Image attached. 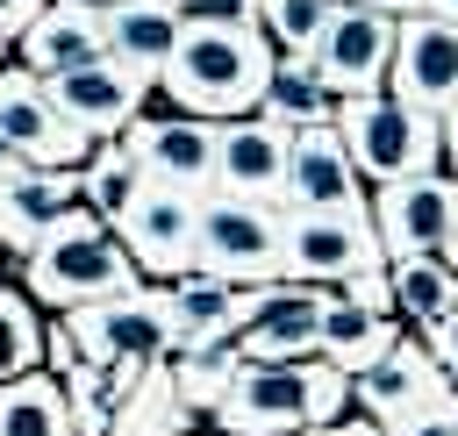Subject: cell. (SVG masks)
Returning <instances> with one entry per match:
<instances>
[{
	"mask_svg": "<svg viewBox=\"0 0 458 436\" xmlns=\"http://www.w3.org/2000/svg\"><path fill=\"white\" fill-rule=\"evenodd\" d=\"M265 71H272V43L258 36V21H186L172 57L150 71V93H165L179 114L229 122L258 107Z\"/></svg>",
	"mask_w": 458,
	"mask_h": 436,
	"instance_id": "6da1fadb",
	"label": "cell"
},
{
	"mask_svg": "<svg viewBox=\"0 0 458 436\" xmlns=\"http://www.w3.org/2000/svg\"><path fill=\"white\" fill-rule=\"evenodd\" d=\"M143 272L129 264V250L114 243V229L86 207V200H72L29 250H21V293L29 300H43V307H79V300H100V293H122V286H136Z\"/></svg>",
	"mask_w": 458,
	"mask_h": 436,
	"instance_id": "7a4b0ae2",
	"label": "cell"
},
{
	"mask_svg": "<svg viewBox=\"0 0 458 436\" xmlns=\"http://www.w3.org/2000/svg\"><path fill=\"white\" fill-rule=\"evenodd\" d=\"M344 407H351V379L322 357H293V365H236L222 400L208 407V422L222 436H293Z\"/></svg>",
	"mask_w": 458,
	"mask_h": 436,
	"instance_id": "3957f363",
	"label": "cell"
},
{
	"mask_svg": "<svg viewBox=\"0 0 458 436\" xmlns=\"http://www.w3.org/2000/svg\"><path fill=\"white\" fill-rule=\"evenodd\" d=\"M329 129L344 143V157L358 164L365 186H386V179H408V172H444V114H422L394 93H358V100H336L329 107Z\"/></svg>",
	"mask_w": 458,
	"mask_h": 436,
	"instance_id": "277c9868",
	"label": "cell"
},
{
	"mask_svg": "<svg viewBox=\"0 0 458 436\" xmlns=\"http://www.w3.org/2000/svg\"><path fill=\"white\" fill-rule=\"evenodd\" d=\"M193 272H208L222 286H265V279H279V207L250 200V193L200 186V207H193Z\"/></svg>",
	"mask_w": 458,
	"mask_h": 436,
	"instance_id": "5b68a950",
	"label": "cell"
},
{
	"mask_svg": "<svg viewBox=\"0 0 458 436\" xmlns=\"http://www.w3.org/2000/svg\"><path fill=\"white\" fill-rule=\"evenodd\" d=\"M193 207H200V186H165V179L136 172V186L114 200L107 229L143 279H179V272H193Z\"/></svg>",
	"mask_w": 458,
	"mask_h": 436,
	"instance_id": "8992f818",
	"label": "cell"
},
{
	"mask_svg": "<svg viewBox=\"0 0 458 436\" xmlns=\"http://www.w3.org/2000/svg\"><path fill=\"white\" fill-rule=\"evenodd\" d=\"M372 264H386V257H379V236H372L365 200H351V207H293V214H279V279L344 286L351 272H372Z\"/></svg>",
	"mask_w": 458,
	"mask_h": 436,
	"instance_id": "52a82bcc",
	"label": "cell"
},
{
	"mask_svg": "<svg viewBox=\"0 0 458 436\" xmlns=\"http://www.w3.org/2000/svg\"><path fill=\"white\" fill-rule=\"evenodd\" d=\"M79 343V357L93 365H150L165 357V293L157 286H122V293H100V300H79L57 314Z\"/></svg>",
	"mask_w": 458,
	"mask_h": 436,
	"instance_id": "ba28073f",
	"label": "cell"
},
{
	"mask_svg": "<svg viewBox=\"0 0 458 436\" xmlns=\"http://www.w3.org/2000/svg\"><path fill=\"white\" fill-rule=\"evenodd\" d=\"M394 100L422 107V114H451L458 107V21L451 14H394V50H386V86Z\"/></svg>",
	"mask_w": 458,
	"mask_h": 436,
	"instance_id": "9c48e42d",
	"label": "cell"
},
{
	"mask_svg": "<svg viewBox=\"0 0 458 436\" xmlns=\"http://www.w3.org/2000/svg\"><path fill=\"white\" fill-rule=\"evenodd\" d=\"M386 50H394V14L358 7V0H329L308 64L329 86V100H358V93H379L386 86Z\"/></svg>",
	"mask_w": 458,
	"mask_h": 436,
	"instance_id": "30bf717a",
	"label": "cell"
},
{
	"mask_svg": "<svg viewBox=\"0 0 458 436\" xmlns=\"http://www.w3.org/2000/svg\"><path fill=\"white\" fill-rule=\"evenodd\" d=\"M365 214H372L379 257L451 250V236H458V186H451L444 172H408V179H386V186H372Z\"/></svg>",
	"mask_w": 458,
	"mask_h": 436,
	"instance_id": "8fae6325",
	"label": "cell"
},
{
	"mask_svg": "<svg viewBox=\"0 0 458 436\" xmlns=\"http://www.w3.org/2000/svg\"><path fill=\"white\" fill-rule=\"evenodd\" d=\"M43 100L79 129V136H122L136 114H143V100H150V71H136V64H122V57H86V64H72V71H50L43 79Z\"/></svg>",
	"mask_w": 458,
	"mask_h": 436,
	"instance_id": "7c38bea8",
	"label": "cell"
},
{
	"mask_svg": "<svg viewBox=\"0 0 458 436\" xmlns=\"http://www.w3.org/2000/svg\"><path fill=\"white\" fill-rule=\"evenodd\" d=\"M322 293H329V286H308V279H265V286H250V314H243V329L229 336L236 357H243V365H293V357H315Z\"/></svg>",
	"mask_w": 458,
	"mask_h": 436,
	"instance_id": "4fadbf2b",
	"label": "cell"
},
{
	"mask_svg": "<svg viewBox=\"0 0 458 436\" xmlns=\"http://www.w3.org/2000/svg\"><path fill=\"white\" fill-rule=\"evenodd\" d=\"M0 136L21 150V164H43V172H79L93 150V136H79L43 100V79L21 64H0Z\"/></svg>",
	"mask_w": 458,
	"mask_h": 436,
	"instance_id": "5bb4252c",
	"label": "cell"
},
{
	"mask_svg": "<svg viewBox=\"0 0 458 436\" xmlns=\"http://www.w3.org/2000/svg\"><path fill=\"white\" fill-rule=\"evenodd\" d=\"M429 400H451V372L444 365H429L408 336H394L372 365H358L351 372V415H365V422H401V415H415V407H429Z\"/></svg>",
	"mask_w": 458,
	"mask_h": 436,
	"instance_id": "9a60e30c",
	"label": "cell"
},
{
	"mask_svg": "<svg viewBox=\"0 0 458 436\" xmlns=\"http://www.w3.org/2000/svg\"><path fill=\"white\" fill-rule=\"evenodd\" d=\"M122 150L143 179H165V186H208L215 172V122L200 114H136L122 129Z\"/></svg>",
	"mask_w": 458,
	"mask_h": 436,
	"instance_id": "2e32d148",
	"label": "cell"
},
{
	"mask_svg": "<svg viewBox=\"0 0 458 436\" xmlns=\"http://www.w3.org/2000/svg\"><path fill=\"white\" fill-rule=\"evenodd\" d=\"M351 200H365V179L344 157L336 129L329 122L293 129L286 136V172H279V214H293V207H351Z\"/></svg>",
	"mask_w": 458,
	"mask_h": 436,
	"instance_id": "e0dca14e",
	"label": "cell"
},
{
	"mask_svg": "<svg viewBox=\"0 0 458 436\" xmlns=\"http://www.w3.org/2000/svg\"><path fill=\"white\" fill-rule=\"evenodd\" d=\"M165 293V350H200V343H229L250 314V286H222L208 272H179L157 279Z\"/></svg>",
	"mask_w": 458,
	"mask_h": 436,
	"instance_id": "ac0fdd59",
	"label": "cell"
},
{
	"mask_svg": "<svg viewBox=\"0 0 458 436\" xmlns=\"http://www.w3.org/2000/svg\"><path fill=\"white\" fill-rule=\"evenodd\" d=\"M7 50H14V64L36 71V79L72 71V64L100 57V14H93V0H36Z\"/></svg>",
	"mask_w": 458,
	"mask_h": 436,
	"instance_id": "d6986e66",
	"label": "cell"
},
{
	"mask_svg": "<svg viewBox=\"0 0 458 436\" xmlns=\"http://www.w3.org/2000/svg\"><path fill=\"white\" fill-rule=\"evenodd\" d=\"M279 172H286V129H272L258 114L215 122V172H208V186L250 193V200H272L279 207Z\"/></svg>",
	"mask_w": 458,
	"mask_h": 436,
	"instance_id": "ffe728a7",
	"label": "cell"
},
{
	"mask_svg": "<svg viewBox=\"0 0 458 436\" xmlns=\"http://www.w3.org/2000/svg\"><path fill=\"white\" fill-rule=\"evenodd\" d=\"M72 200H79V172L14 164V172L0 179V243H7V250H29Z\"/></svg>",
	"mask_w": 458,
	"mask_h": 436,
	"instance_id": "44dd1931",
	"label": "cell"
},
{
	"mask_svg": "<svg viewBox=\"0 0 458 436\" xmlns=\"http://www.w3.org/2000/svg\"><path fill=\"white\" fill-rule=\"evenodd\" d=\"M93 14H100V50L136 64V71H157L186 29L165 0H93Z\"/></svg>",
	"mask_w": 458,
	"mask_h": 436,
	"instance_id": "7402d4cb",
	"label": "cell"
},
{
	"mask_svg": "<svg viewBox=\"0 0 458 436\" xmlns=\"http://www.w3.org/2000/svg\"><path fill=\"white\" fill-rule=\"evenodd\" d=\"M394 336H401V322H394L386 307H358V300H344V293H322V314H315V357L336 365L344 379H351L358 365H372Z\"/></svg>",
	"mask_w": 458,
	"mask_h": 436,
	"instance_id": "603a6c76",
	"label": "cell"
},
{
	"mask_svg": "<svg viewBox=\"0 0 458 436\" xmlns=\"http://www.w3.org/2000/svg\"><path fill=\"white\" fill-rule=\"evenodd\" d=\"M200 415L172 393V372H165V357H150L143 372H136V386L107 407V429L100 436H186Z\"/></svg>",
	"mask_w": 458,
	"mask_h": 436,
	"instance_id": "cb8c5ba5",
	"label": "cell"
},
{
	"mask_svg": "<svg viewBox=\"0 0 458 436\" xmlns=\"http://www.w3.org/2000/svg\"><path fill=\"white\" fill-rule=\"evenodd\" d=\"M386 300L401 322H429V314H458V272L444 250H415V257H386Z\"/></svg>",
	"mask_w": 458,
	"mask_h": 436,
	"instance_id": "d4e9b609",
	"label": "cell"
},
{
	"mask_svg": "<svg viewBox=\"0 0 458 436\" xmlns=\"http://www.w3.org/2000/svg\"><path fill=\"white\" fill-rule=\"evenodd\" d=\"M329 86L315 79V64L308 57H272V71H265V93H258V122H272V129H308V122H329Z\"/></svg>",
	"mask_w": 458,
	"mask_h": 436,
	"instance_id": "484cf974",
	"label": "cell"
},
{
	"mask_svg": "<svg viewBox=\"0 0 458 436\" xmlns=\"http://www.w3.org/2000/svg\"><path fill=\"white\" fill-rule=\"evenodd\" d=\"M0 436H79L72 407H64V386L43 365L21 372V379H0Z\"/></svg>",
	"mask_w": 458,
	"mask_h": 436,
	"instance_id": "4316f807",
	"label": "cell"
},
{
	"mask_svg": "<svg viewBox=\"0 0 458 436\" xmlns=\"http://www.w3.org/2000/svg\"><path fill=\"white\" fill-rule=\"evenodd\" d=\"M236 343H200V350H165V372H172V393L193 407V415H208L215 400H222V386L236 379Z\"/></svg>",
	"mask_w": 458,
	"mask_h": 436,
	"instance_id": "83f0119b",
	"label": "cell"
},
{
	"mask_svg": "<svg viewBox=\"0 0 458 436\" xmlns=\"http://www.w3.org/2000/svg\"><path fill=\"white\" fill-rule=\"evenodd\" d=\"M322 14H329V0H258V7H250V21H258V36L272 43V57H308Z\"/></svg>",
	"mask_w": 458,
	"mask_h": 436,
	"instance_id": "f1b7e54d",
	"label": "cell"
},
{
	"mask_svg": "<svg viewBox=\"0 0 458 436\" xmlns=\"http://www.w3.org/2000/svg\"><path fill=\"white\" fill-rule=\"evenodd\" d=\"M43 365V322L21 286H0V379H21Z\"/></svg>",
	"mask_w": 458,
	"mask_h": 436,
	"instance_id": "f546056e",
	"label": "cell"
},
{
	"mask_svg": "<svg viewBox=\"0 0 458 436\" xmlns=\"http://www.w3.org/2000/svg\"><path fill=\"white\" fill-rule=\"evenodd\" d=\"M136 186V164H129V150H122V136H100L93 150H86V164H79V200L107 222L114 214V200Z\"/></svg>",
	"mask_w": 458,
	"mask_h": 436,
	"instance_id": "4dcf8cb0",
	"label": "cell"
},
{
	"mask_svg": "<svg viewBox=\"0 0 458 436\" xmlns=\"http://www.w3.org/2000/svg\"><path fill=\"white\" fill-rule=\"evenodd\" d=\"M386 436H458V393L451 400H429V407H415L401 422H386Z\"/></svg>",
	"mask_w": 458,
	"mask_h": 436,
	"instance_id": "1f68e13d",
	"label": "cell"
},
{
	"mask_svg": "<svg viewBox=\"0 0 458 436\" xmlns=\"http://www.w3.org/2000/svg\"><path fill=\"white\" fill-rule=\"evenodd\" d=\"M415 350L429 357V365H458V314H429V322H415Z\"/></svg>",
	"mask_w": 458,
	"mask_h": 436,
	"instance_id": "d6a6232c",
	"label": "cell"
},
{
	"mask_svg": "<svg viewBox=\"0 0 458 436\" xmlns=\"http://www.w3.org/2000/svg\"><path fill=\"white\" fill-rule=\"evenodd\" d=\"M179 21H250L258 0H165Z\"/></svg>",
	"mask_w": 458,
	"mask_h": 436,
	"instance_id": "836d02e7",
	"label": "cell"
},
{
	"mask_svg": "<svg viewBox=\"0 0 458 436\" xmlns=\"http://www.w3.org/2000/svg\"><path fill=\"white\" fill-rule=\"evenodd\" d=\"M293 436H386V429L344 407V415H322V422H308V429H293Z\"/></svg>",
	"mask_w": 458,
	"mask_h": 436,
	"instance_id": "e575fe53",
	"label": "cell"
},
{
	"mask_svg": "<svg viewBox=\"0 0 458 436\" xmlns=\"http://www.w3.org/2000/svg\"><path fill=\"white\" fill-rule=\"evenodd\" d=\"M29 7H36V0H0V43H14V29L29 21Z\"/></svg>",
	"mask_w": 458,
	"mask_h": 436,
	"instance_id": "d590c367",
	"label": "cell"
},
{
	"mask_svg": "<svg viewBox=\"0 0 458 436\" xmlns=\"http://www.w3.org/2000/svg\"><path fill=\"white\" fill-rule=\"evenodd\" d=\"M358 7H379V14H415L422 0H358Z\"/></svg>",
	"mask_w": 458,
	"mask_h": 436,
	"instance_id": "8d00e7d4",
	"label": "cell"
},
{
	"mask_svg": "<svg viewBox=\"0 0 458 436\" xmlns=\"http://www.w3.org/2000/svg\"><path fill=\"white\" fill-rule=\"evenodd\" d=\"M14 164H21V150H14V143H7V136H0V179H7V172H14Z\"/></svg>",
	"mask_w": 458,
	"mask_h": 436,
	"instance_id": "74e56055",
	"label": "cell"
},
{
	"mask_svg": "<svg viewBox=\"0 0 458 436\" xmlns=\"http://www.w3.org/2000/svg\"><path fill=\"white\" fill-rule=\"evenodd\" d=\"M422 14H451L458 21V0H422Z\"/></svg>",
	"mask_w": 458,
	"mask_h": 436,
	"instance_id": "f35d334b",
	"label": "cell"
},
{
	"mask_svg": "<svg viewBox=\"0 0 458 436\" xmlns=\"http://www.w3.org/2000/svg\"><path fill=\"white\" fill-rule=\"evenodd\" d=\"M186 436H193V429H186Z\"/></svg>",
	"mask_w": 458,
	"mask_h": 436,
	"instance_id": "ab89813d",
	"label": "cell"
}]
</instances>
